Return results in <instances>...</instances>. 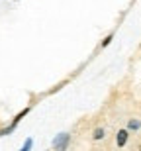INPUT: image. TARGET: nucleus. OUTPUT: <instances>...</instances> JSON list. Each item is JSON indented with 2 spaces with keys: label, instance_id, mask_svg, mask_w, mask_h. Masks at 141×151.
Segmentation results:
<instances>
[{
  "label": "nucleus",
  "instance_id": "8",
  "mask_svg": "<svg viewBox=\"0 0 141 151\" xmlns=\"http://www.w3.org/2000/svg\"><path fill=\"white\" fill-rule=\"evenodd\" d=\"M139 149H141V145H139Z\"/></svg>",
  "mask_w": 141,
  "mask_h": 151
},
{
  "label": "nucleus",
  "instance_id": "5",
  "mask_svg": "<svg viewBox=\"0 0 141 151\" xmlns=\"http://www.w3.org/2000/svg\"><path fill=\"white\" fill-rule=\"evenodd\" d=\"M16 124H8V126H6V128H2L0 129V137H4V135H10V134H14V132H16Z\"/></svg>",
  "mask_w": 141,
  "mask_h": 151
},
{
  "label": "nucleus",
  "instance_id": "7",
  "mask_svg": "<svg viewBox=\"0 0 141 151\" xmlns=\"http://www.w3.org/2000/svg\"><path fill=\"white\" fill-rule=\"evenodd\" d=\"M112 39H114V34H108L106 35V37H104V39H102V47H108V45H110V43H112Z\"/></svg>",
  "mask_w": 141,
  "mask_h": 151
},
{
  "label": "nucleus",
  "instance_id": "6",
  "mask_svg": "<svg viewBox=\"0 0 141 151\" xmlns=\"http://www.w3.org/2000/svg\"><path fill=\"white\" fill-rule=\"evenodd\" d=\"M31 147H34V139H31V137H28V139L24 141V145H22V151H29Z\"/></svg>",
  "mask_w": 141,
  "mask_h": 151
},
{
  "label": "nucleus",
  "instance_id": "2",
  "mask_svg": "<svg viewBox=\"0 0 141 151\" xmlns=\"http://www.w3.org/2000/svg\"><path fill=\"white\" fill-rule=\"evenodd\" d=\"M127 139H130V129H127V128L120 129L118 134H116V145H118V147H124L125 143H127Z\"/></svg>",
  "mask_w": 141,
  "mask_h": 151
},
{
  "label": "nucleus",
  "instance_id": "3",
  "mask_svg": "<svg viewBox=\"0 0 141 151\" xmlns=\"http://www.w3.org/2000/svg\"><path fill=\"white\" fill-rule=\"evenodd\" d=\"M106 137V129L104 128H94V132H92V139L94 141H102Z\"/></svg>",
  "mask_w": 141,
  "mask_h": 151
},
{
  "label": "nucleus",
  "instance_id": "1",
  "mask_svg": "<svg viewBox=\"0 0 141 151\" xmlns=\"http://www.w3.org/2000/svg\"><path fill=\"white\" fill-rule=\"evenodd\" d=\"M69 145H71V134H67V132L57 134L55 137H53V141H51V147L55 151H65Z\"/></svg>",
  "mask_w": 141,
  "mask_h": 151
},
{
  "label": "nucleus",
  "instance_id": "4",
  "mask_svg": "<svg viewBox=\"0 0 141 151\" xmlns=\"http://www.w3.org/2000/svg\"><path fill=\"white\" fill-rule=\"evenodd\" d=\"M127 129H130V132H137V129H141V120H137V118L127 120Z\"/></svg>",
  "mask_w": 141,
  "mask_h": 151
}]
</instances>
